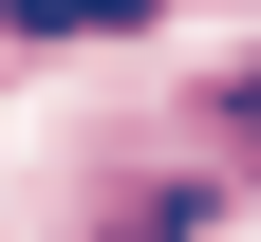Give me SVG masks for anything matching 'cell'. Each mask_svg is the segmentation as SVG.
I'll return each instance as SVG.
<instances>
[{
    "instance_id": "obj_1",
    "label": "cell",
    "mask_w": 261,
    "mask_h": 242,
    "mask_svg": "<svg viewBox=\"0 0 261 242\" xmlns=\"http://www.w3.org/2000/svg\"><path fill=\"white\" fill-rule=\"evenodd\" d=\"M224 224V186H112L93 205V242H205Z\"/></svg>"
},
{
    "instance_id": "obj_2",
    "label": "cell",
    "mask_w": 261,
    "mask_h": 242,
    "mask_svg": "<svg viewBox=\"0 0 261 242\" xmlns=\"http://www.w3.org/2000/svg\"><path fill=\"white\" fill-rule=\"evenodd\" d=\"M205 130H224V149H261V75H205Z\"/></svg>"
},
{
    "instance_id": "obj_3",
    "label": "cell",
    "mask_w": 261,
    "mask_h": 242,
    "mask_svg": "<svg viewBox=\"0 0 261 242\" xmlns=\"http://www.w3.org/2000/svg\"><path fill=\"white\" fill-rule=\"evenodd\" d=\"M0 19H19V38H75V0H0Z\"/></svg>"
},
{
    "instance_id": "obj_4",
    "label": "cell",
    "mask_w": 261,
    "mask_h": 242,
    "mask_svg": "<svg viewBox=\"0 0 261 242\" xmlns=\"http://www.w3.org/2000/svg\"><path fill=\"white\" fill-rule=\"evenodd\" d=\"M75 19H112V38H130V19H168V0H75Z\"/></svg>"
}]
</instances>
